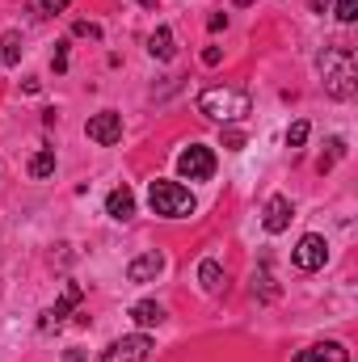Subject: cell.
I'll use <instances>...</instances> for the list:
<instances>
[{"instance_id":"17","label":"cell","mask_w":358,"mask_h":362,"mask_svg":"<svg viewBox=\"0 0 358 362\" xmlns=\"http://www.w3.org/2000/svg\"><path fill=\"white\" fill-rule=\"evenodd\" d=\"M312 354H316V362H350V350L342 341H321V346H312Z\"/></svg>"},{"instance_id":"12","label":"cell","mask_w":358,"mask_h":362,"mask_svg":"<svg viewBox=\"0 0 358 362\" xmlns=\"http://www.w3.org/2000/svg\"><path fill=\"white\" fill-rule=\"evenodd\" d=\"M105 211H110L114 219H131V215H135V194H131L127 185L110 189V198H105Z\"/></svg>"},{"instance_id":"28","label":"cell","mask_w":358,"mask_h":362,"mask_svg":"<svg viewBox=\"0 0 358 362\" xmlns=\"http://www.w3.org/2000/svg\"><path fill=\"white\" fill-rule=\"evenodd\" d=\"M139 4H144V8H152V4H156V0H139Z\"/></svg>"},{"instance_id":"1","label":"cell","mask_w":358,"mask_h":362,"mask_svg":"<svg viewBox=\"0 0 358 362\" xmlns=\"http://www.w3.org/2000/svg\"><path fill=\"white\" fill-rule=\"evenodd\" d=\"M321 76H325V93L333 101H350L358 89V68H354V55L346 47H329L321 55Z\"/></svg>"},{"instance_id":"27","label":"cell","mask_w":358,"mask_h":362,"mask_svg":"<svg viewBox=\"0 0 358 362\" xmlns=\"http://www.w3.org/2000/svg\"><path fill=\"white\" fill-rule=\"evenodd\" d=\"M312 8H316V13H325V8H329V0H312Z\"/></svg>"},{"instance_id":"13","label":"cell","mask_w":358,"mask_h":362,"mask_svg":"<svg viewBox=\"0 0 358 362\" xmlns=\"http://www.w3.org/2000/svg\"><path fill=\"white\" fill-rule=\"evenodd\" d=\"M131 320H135L139 329H156V325L165 320V308H161V303H152V299H139V303L131 308Z\"/></svg>"},{"instance_id":"7","label":"cell","mask_w":358,"mask_h":362,"mask_svg":"<svg viewBox=\"0 0 358 362\" xmlns=\"http://www.w3.org/2000/svg\"><path fill=\"white\" fill-rule=\"evenodd\" d=\"M85 135H89L93 144H101V148L118 144V139H122V114H114V110H101V114H93L89 127H85Z\"/></svg>"},{"instance_id":"20","label":"cell","mask_w":358,"mask_h":362,"mask_svg":"<svg viewBox=\"0 0 358 362\" xmlns=\"http://www.w3.org/2000/svg\"><path fill=\"white\" fill-rule=\"evenodd\" d=\"M354 17H358V0H337V21H346V25H350Z\"/></svg>"},{"instance_id":"16","label":"cell","mask_w":358,"mask_h":362,"mask_svg":"<svg viewBox=\"0 0 358 362\" xmlns=\"http://www.w3.org/2000/svg\"><path fill=\"white\" fill-rule=\"evenodd\" d=\"M17 59H21V34H17V30H8V34L0 38V64H4V68H13Z\"/></svg>"},{"instance_id":"23","label":"cell","mask_w":358,"mask_h":362,"mask_svg":"<svg viewBox=\"0 0 358 362\" xmlns=\"http://www.w3.org/2000/svg\"><path fill=\"white\" fill-rule=\"evenodd\" d=\"M224 144H228V152H241V148H245V135H241V131H228Z\"/></svg>"},{"instance_id":"3","label":"cell","mask_w":358,"mask_h":362,"mask_svg":"<svg viewBox=\"0 0 358 362\" xmlns=\"http://www.w3.org/2000/svg\"><path fill=\"white\" fill-rule=\"evenodd\" d=\"M148 202L161 219H190L194 215V194L178 181H152L148 185Z\"/></svg>"},{"instance_id":"8","label":"cell","mask_w":358,"mask_h":362,"mask_svg":"<svg viewBox=\"0 0 358 362\" xmlns=\"http://www.w3.org/2000/svg\"><path fill=\"white\" fill-rule=\"evenodd\" d=\"M81 299H85V291H81L76 282H68V286H64V295H59V303H55L51 312H42V333H47V329H59V325H64V316H68Z\"/></svg>"},{"instance_id":"2","label":"cell","mask_w":358,"mask_h":362,"mask_svg":"<svg viewBox=\"0 0 358 362\" xmlns=\"http://www.w3.org/2000/svg\"><path fill=\"white\" fill-rule=\"evenodd\" d=\"M198 110L215 122H241L249 110H253V97L245 89H228V85H215V89L198 93Z\"/></svg>"},{"instance_id":"6","label":"cell","mask_w":358,"mask_h":362,"mask_svg":"<svg viewBox=\"0 0 358 362\" xmlns=\"http://www.w3.org/2000/svg\"><path fill=\"white\" fill-rule=\"evenodd\" d=\"M291 262L299 266L304 274H316L325 270V262H329V240L325 236H316V232H308V236H299V245H295V253H291Z\"/></svg>"},{"instance_id":"26","label":"cell","mask_w":358,"mask_h":362,"mask_svg":"<svg viewBox=\"0 0 358 362\" xmlns=\"http://www.w3.org/2000/svg\"><path fill=\"white\" fill-rule=\"evenodd\" d=\"M291 362H316V354H312V350H299V354H295Z\"/></svg>"},{"instance_id":"21","label":"cell","mask_w":358,"mask_h":362,"mask_svg":"<svg viewBox=\"0 0 358 362\" xmlns=\"http://www.w3.org/2000/svg\"><path fill=\"white\" fill-rule=\"evenodd\" d=\"M72 34H81V38H101V25H97V21H76Z\"/></svg>"},{"instance_id":"4","label":"cell","mask_w":358,"mask_h":362,"mask_svg":"<svg viewBox=\"0 0 358 362\" xmlns=\"http://www.w3.org/2000/svg\"><path fill=\"white\" fill-rule=\"evenodd\" d=\"M178 173L185 181H211V173H215V152L207 144H190L178 156Z\"/></svg>"},{"instance_id":"10","label":"cell","mask_w":358,"mask_h":362,"mask_svg":"<svg viewBox=\"0 0 358 362\" xmlns=\"http://www.w3.org/2000/svg\"><path fill=\"white\" fill-rule=\"evenodd\" d=\"M161 270H165V257H161L156 249H152V253H139V257L127 266V282H152Z\"/></svg>"},{"instance_id":"9","label":"cell","mask_w":358,"mask_h":362,"mask_svg":"<svg viewBox=\"0 0 358 362\" xmlns=\"http://www.w3.org/2000/svg\"><path fill=\"white\" fill-rule=\"evenodd\" d=\"M287 223H291V198L274 194L266 202V211H262V228H266L270 236H278V232H287Z\"/></svg>"},{"instance_id":"15","label":"cell","mask_w":358,"mask_h":362,"mask_svg":"<svg viewBox=\"0 0 358 362\" xmlns=\"http://www.w3.org/2000/svg\"><path fill=\"white\" fill-rule=\"evenodd\" d=\"M198 282H202L207 295L224 291V266H219V262H202V266H198Z\"/></svg>"},{"instance_id":"11","label":"cell","mask_w":358,"mask_h":362,"mask_svg":"<svg viewBox=\"0 0 358 362\" xmlns=\"http://www.w3.org/2000/svg\"><path fill=\"white\" fill-rule=\"evenodd\" d=\"M148 55H152V59H161V64L178 55V42H173V30H169V25H161V30L148 38Z\"/></svg>"},{"instance_id":"5","label":"cell","mask_w":358,"mask_h":362,"mask_svg":"<svg viewBox=\"0 0 358 362\" xmlns=\"http://www.w3.org/2000/svg\"><path fill=\"white\" fill-rule=\"evenodd\" d=\"M148 354H152V337H148V333H131V337L110 341L97 362H144Z\"/></svg>"},{"instance_id":"24","label":"cell","mask_w":358,"mask_h":362,"mask_svg":"<svg viewBox=\"0 0 358 362\" xmlns=\"http://www.w3.org/2000/svg\"><path fill=\"white\" fill-rule=\"evenodd\" d=\"M202 64L215 68V64H219V47H207V51H202Z\"/></svg>"},{"instance_id":"22","label":"cell","mask_w":358,"mask_h":362,"mask_svg":"<svg viewBox=\"0 0 358 362\" xmlns=\"http://www.w3.org/2000/svg\"><path fill=\"white\" fill-rule=\"evenodd\" d=\"M51 68H55V72H68V42H59V47H55V55H51Z\"/></svg>"},{"instance_id":"25","label":"cell","mask_w":358,"mask_h":362,"mask_svg":"<svg viewBox=\"0 0 358 362\" xmlns=\"http://www.w3.org/2000/svg\"><path fill=\"white\" fill-rule=\"evenodd\" d=\"M207 25H211V30H228V13H215V17H211Z\"/></svg>"},{"instance_id":"14","label":"cell","mask_w":358,"mask_h":362,"mask_svg":"<svg viewBox=\"0 0 358 362\" xmlns=\"http://www.w3.org/2000/svg\"><path fill=\"white\" fill-rule=\"evenodd\" d=\"M25 169H30V177H34V181L51 177V173H55V148H38V152L30 156V165H25Z\"/></svg>"},{"instance_id":"19","label":"cell","mask_w":358,"mask_h":362,"mask_svg":"<svg viewBox=\"0 0 358 362\" xmlns=\"http://www.w3.org/2000/svg\"><path fill=\"white\" fill-rule=\"evenodd\" d=\"M308 131H312V127H308L304 118L291 122V131H287V148H304V144H308Z\"/></svg>"},{"instance_id":"18","label":"cell","mask_w":358,"mask_h":362,"mask_svg":"<svg viewBox=\"0 0 358 362\" xmlns=\"http://www.w3.org/2000/svg\"><path fill=\"white\" fill-rule=\"evenodd\" d=\"M72 0H30V13L34 17H55V13H64Z\"/></svg>"}]
</instances>
